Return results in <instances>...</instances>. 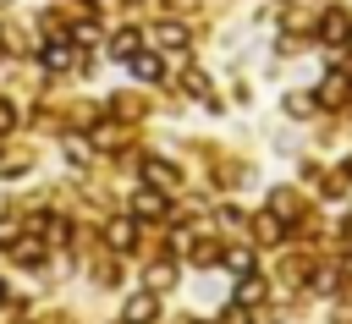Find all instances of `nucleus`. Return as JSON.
<instances>
[{
  "mask_svg": "<svg viewBox=\"0 0 352 324\" xmlns=\"http://www.w3.org/2000/svg\"><path fill=\"white\" fill-rule=\"evenodd\" d=\"M143 181H154V192H176V165H165V159H143Z\"/></svg>",
  "mask_w": 352,
  "mask_h": 324,
  "instance_id": "nucleus-1",
  "label": "nucleus"
},
{
  "mask_svg": "<svg viewBox=\"0 0 352 324\" xmlns=\"http://www.w3.org/2000/svg\"><path fill=\"white\" fill-rule=\"evenodd\" d=\"M132 214H143V220H160V214H165V192H154V187L132 192Z\"/></svg>",
  "mask_w": 352,
  "mask_h": 324,
  "instance_id": "nucleus-2",
  "label": "nucleus"
},
{
  "mask_svg": "<svg viewBox=\"0 0 352 324\" xmlns=\"http://www.w3.org/2000/svg\"><path fill=\"white\" fill-rule=\"evenodd\" d=\"M72 60H77V49H72L66 38H50V44H44V66H50V71H66Z\"/></svg>",
  "mask_w": 352,
  "mask_h": 324,
  "instance_id": "nucleus-3",
  "label": "nucleus"
},
{
  "mask_svg": "<svg viewBox=\"0 0 352 324\" xmlns=\"http://www.w3.org/2000/svg\"><path fill=\"white\" fill-rule=\"evenodd\" d=\"M104 236H110V247H116V253H126V247L138 242V225H132V220H110V225H104Z\"/></svg>",
  "mask_w": 352,
  "mask_h": 324,
  "instance_id": "nucleus-4",
  "label": "nucleus"
},
{
  "mask_svg": "<svg viewBox=\"0 0 352 324\" xmlns=\"http://www.w3.org/2000/svg\"><path fill=\"white\" fill-rule=\"evenodd\" d=\"M126 66H132L143 82H160V77H165V60H160V55H132Z\"/></svg>",
  "mask_w": 352,
  "mask_h": 324,
  "instance_id": "nucleus-5",
  "label": "nucleus"
},
{
  "mask_svg": "<svg viewBox=\"0 0 352 324\" xmlns=\"http://www.w3.org/2000/svg\"><path fill=\"white\" fill-rule=\"evenodd\" d=\"M148 319H154V297L143 291V297H132V302H126V324H148Z\"/></svg>",
  "mask_w": 352,
  "mask_h": 324,
  "instance_id": "nucleus-6",
  "label": "nucleus"
},
{
  "mask_svg": "<svg viewBox=\"0 0 352 324\" xmlns=\"http://www.w3.org/2000/svg\"><path fill=\"white\" fill-rule=\"evenodd\" d=\"M346 27H352V22H346V11H330V16L319 22V33H324L330 44H336V38H346Z\"/></svg>",
  "mask_w": 352,
  "mask_h": 324,
  "instance_id": "nucleus-7",
  "label": "nucleus"
},
{
  "mask_svg": "<svg viewBox=\"0 0 352 324\" xmlns=\"http://www.w3.org/2000/svg\"><path fill=\"white\" fill-rule=\"evenodd\" d=\"M253 302H264V280H253V275H248V280L236 286V308H253Z\"/></svg>",
  "mask_w": 352,
  "mask_h": 324,
  "instance_id": "nucleus-8",
  "label": "nucleus"
},
{
  "mask_svg": "<svg viewBox=\"0 0 352 324\" xmlns=\"http://www.w3.org/2000/svg\"><path fill=\"white\" fill-rule=\"evenodd\" d=\"M110 49H116V60H132V55H138V33H116Z\"/></svg>",
  "mask_w": 352,
  "mask_h": 324,
  "instance_id": "nucleus-9",
  "label": "nucleus"
},
{
  "mask_svg": "<svg viewBox=\"0 0 352 324\" xmlns=\"http://www.w3.org/2000/svg\"><path fill=\"white\" fill-rule=\"evenodd\" d=\"M226 264H231L236 275H248V269H253V253H248V247H236V253H226Z\"/></svg>",
  "mask_w": 352,
  "mask_h": 324,
  "instance_id": "nucleus-10",
  "label": "nucleus"
},
{
  "mask_svg": "<svg viewBox=\"0 0 352 324\" xmlns=\"http://www.w3.org/2000/svg\"><path fill=\"white\" fill-rule=\"evenodd\" d=\"M182 38H187V33H182L176 22H165V27H160V44H182Z\"/></svg>",
  "mask_w": 352,
  "mask_h": 324,
  "instance_id": "nucleus-11",
  "label": "nucleus"
},
{
  "mask_svg": "<svg viewBox=\"0 0 352 324\" xmlns=\"http://www.w3.org/2000/svg\"><path fill=\"white\" fill-rule=\"evenodd\" d=\"M341 88H346V82H341V77H330V82H324V104H341Z\"/></svg>",
  "mask_w": 352,
  "mask_h": 324,
  "instance_id": "nucleus-12",
  "label": "nucleus"
},
{
  "mask_svg": "<svg viewBox=\"0 0 352 324\" xmlns=\"http://www.w3.org/2000/svg\"><path fill=\"white\" fill-rule=\"evenodd\" d=\"M11 126H16V110H11L6 99H0V132H11Z\"/></svg>",
  "mask_w": 352,
  "mask_h": 324,
  "instance_id": "nucleus-13",
  "label": "nucleus"
},
{
  "mask_svg": "<svg viewBox=\"0 0 352 324\" xmlns=\"http://www.w3.org/2000/svg\"><path fill=\"white\" fill-rule=\"evenodd\" d=\"M226 324H248V313H242V308H231V313H226Z\"/></svg>",
  "mask_w": 352,
  "mask_h": 324,
  "instance_id": "nucleus-14",
  "label": "nucleus"
},
{
  "mask_svg": "<svg viewBox=\"0 0 352 324\" xmlns=\"http://www.w3.org/2000/svg\"><path fill=\"white\" fill-rule=\"evenodd\" d=\"M346 49H352V27H346Z\"/></svg>",
  "mask_w": 352,
  "mask_h": 324,
  "instance_id": "nucleus-15",
  "label": "nucleus"
},
{
  "mask_svg": "<svg viewBox=\"0 0 352 324\" xmlns=\"http://www.w3.org/2000/svg\"><path fill=\"white\" fill-rule=\"evenodd\" d=\"M0 302H6V286H0Z\"/></svg>",
  "mask_w": 352,
  "mask_h": 324,
  "instance_id": "nucleus-16",
  "label": "nucleus"
}]
</instances>
